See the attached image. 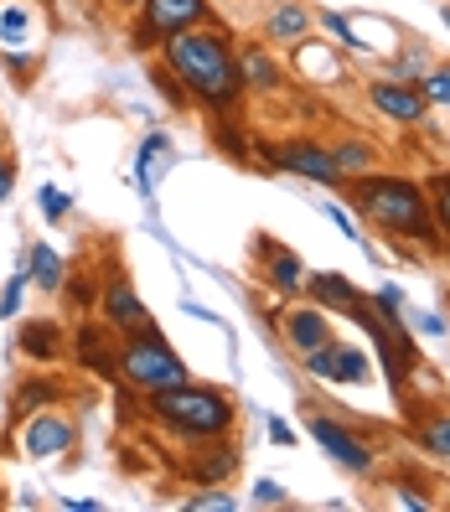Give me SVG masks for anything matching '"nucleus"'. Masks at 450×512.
<instances>
[{"instance_id":"obj_18","label":"nucleus","mask_w":450,"mask_h":512,"mask_svg":"<svg viewBox=\"0 0 450 512\" xmlns=\"http://www.w3.org/2000/svg\"><path fill=\"white\" fill-rule=\"evenodd\" d=\"M238 78H244V94H280L285 88V68L275 63V52L264 42L238 52Z\"/></svg>"},{"instance_id":"obj_30","label":"nucleus","mask_w":450,"mask_h":512,"mask_svg":"<svg viewBox=\"0 0 450 512\" xmlns=\"http://www.w3.org/2000/svg\"><path fill=\"white\" fill-rule=\"evenodd\" d=\"M57 295H68L73 311H88L99 300V280L94 275H63V290H57Z\"/></svg>"},{"instance_id":"obj_16","label":"nucleus","mask_w":450,"mask_h":512,"mask_svg":"<svg viewBox=\"0 0 450 512\" xmlns=\"http://www.w3.org/2000/svg\"><path fill=\"white\" fill-rule=\"evenodd\" d=\"M306 300H316V306L326 311V316H352L357 306H363V285H352L347 275H337V269H306Z\"/></svg>"},{"instance_id":"obj_28","label":"nucleus","mask_w":450,"mask_h":512,"mask_svg":"<svg viewBox=\"0 0 450 512\" xmlns=\"http://www.w3.org/2000/svg\"><path fill=\"white\" fill-rule=\"evenodd\" d=\"M52 404H57V383L32 378V383H21V394H16V419L37 414V409H52Z\"/></svg>"},{"instance_id":"obj_22","label":"nucleus","mask_w":450,"mask_h":512,"mask_svg":"<svg viewBox=\"0 0 450 512\" xmlns=\"http://www.w3.org/2000/svg\"><path fill=\"white\" fill-rule=\"evenodd\" d=\"M37 37V16L21 0H0V52H21Z\"/></svg>"},{"instance_id":"obj_38","label":"nucleus","mask_w":450,"mask_h":512,"mask_svg":"<svg viewBox=\"0 0 450 512\" xmlns=\"http://www.w3.org/2000/svg\"><path fill=\"white\" fill-rule=\"evenodd\" d=\"M409 321H414V331H419V337H435V342H440L445 331H450V326H445V316H435V311H414Z\"/></svg>"},{"instance_id":"obj_4","label":"nucleus","mask_w":450,"mask_h":512,"mask_svg":"<svg viewBox=\"0 0 450 512\" xmlns=\"http://www.w3.org/2000/svg\"><path fill=\"white\" fill-rule=\"evenodd\" d=\"M119 378H125L135 394H156V388L187 383V363L156 326H145V331L119 337Z\"/></svg>"},{"instance_id":"obj_42","label":"nucleus","mask_w":450,"mask_h":512,"mask_svg":"<svg viewBox=\"0 0 450 512\" xmlns=\"http://www.w3.org/2000/svg\"><path fill=\"white\" fill-rule=\"evenodd\" d=\"M63 507H68V512H99L94 497H83V502H78V497H63Z\"/></svg>"},{"instance_id":"obj_36","label":"nucleus","mask_w":450,"mask_h":512,"mask_svg":"<svg viewBox=\"0 0 450 512\" xmlns=\"http://www.w3.org/2000/svg\"><path fill=\"white\" fill-rule=\"evenodd\" d=\"M187 507H192V512H207V507H213V512H233L238 502H233L228 492H218V487H202L197 497H187Z\"/></svg>"},{"instance_id":"obj_27","label":"nucleus","mask_w":450,"mask_h":512,"mask_svg":"<svg viewBox=\"0 0 450 512\" xmlns=\"http://www.w3.org/2000/svg\"><path fill=\"white\" fill-rule=\"evenodd\" d=\"M332 156H337V166H342L347 176H363V171H373L378 150H373L368 140H342V145H332Z\"/></svg>"},{"instance_id":"obj_15","label":"nucleus","mask_w":450,"mask_h":512,"mask_svg":"<svg viewBox=\"0 0 450 512\" xmlns=\"http://www.w3.org/2000/svg\"><path fill=\"white\" fill-rule=\"evenodd\" d=\"M368 104L383 114V119H394V125H425V94H419L414 83H394V78H373L368 83Z\"/></svg>"},{"instance_id":"obj_8","label":"nucleus","mask_w":450,"mask_h":512,"mask_svg":"<svg viewBox=\"0 0 450 512\" xmlns=\"http://www.w3.org/2000/svg\"><path fill=\"white\" fill-rule=\"evenodd\" d=\"M269 166H280L290 176H306L316 187H347V171L337 166L332 145H316V140H285L280 150H264Z\"/></svg>"},{"instance_id":"obj_1","label":"nucleus","mask_w":450,"mask_h":512,"mask_svg":"<svg viewBox=\"0 0 450 512\" xmlns=\"http://www.w3.org/2000/svg\"><path fill=\"white\" fill-rule=\"evenodd\" d=\"M161 63L176 73V83L187 88V99L207 104V109H228L244 99V78H238V52L228 42L223 26L202 21L187 26L161 42Z\"/></svg>"},{"instance_id":"obj_5","label":"nucleus","mask_w":450,"mask_h":512,"mask_svg":"<svg viewBox=\"0 0 450 512\" xmlns=\"http://www.w3.org/2000/svg\"><path fill=\"white\" fill-rule=\"evenodd\" d=\"M347 321H357L368 331V342H373V352H378V363H383V373H388V388L394 394H404L409 388V373L419 368V357H414V326H404V316H383L373 300H363Z\"/></svg>"},{"instance_id":"obj_12","label":"nucleus","mask_w":450,"mask_h":512,"mask_svg":"<svg viewBox=\"0 0 450 512\" xmlns=\"http://www.w3.org/2000/svg\"><path fill=\"white\" fill-rule=\"evenodd\" d=\"M78 430H73V419L68 414H57V409H37V414H26L21 419V450L32 461H52V456H63V450H73Z\"/></svg>"},{"instance_id":"obj_31","label":"nucleus","mask_w":450,"mask_h":512,"mask_svg":"<svg viewBox=\"0 0 450 512\" xmlns=\"http://www.w3.org/2000/svg\"><path fill=\"white\" fill-rule=\"evenodd\" d=\"M419 94H425V104L450 109V63H435L425 78H419Z\"/></svg>"},{"instance_id":"obj_43","label":"nucleus","mask_w":450,"mask_h":512,"mask_svg":"<svg viewBox=\"0 0 450 512\" xmlns=\"http://www.w3.org/2000/svg\"><path fill=\"white\" fill-rule=\"evenodd\" d=\"M0 140H6V130H0Z\"/></svg>"},{"instance_id":"obj_20","label":"nucleus","mask_w":450,"mask_h":512,"mask_svg":"<svg viewBox=\"0 0 450 512\" xmlns=\"http://www.w3.org/2000/svg\"><path fill=\"white\" fill-rule=\"evenodd\" d=\"M171 156H176V145H171V135H161V130H150L145 140H140V150H135V187L150 197L156 192V176L171 166Z\"/></svg>"},{"instance_id":"obj_32","label":"nucleus","mask_w":450,"mask_h":512,"mask_svg":"<svg viewBox=\"0 0 450 512\" xmlns=\"http://www.w3.org/2000/svg\"><path fill=\"white\" fill-rule=\"evenodd\" d=\"M150 88H156L166 104H176V109H187V104H192V99H187V88L176 83V73H171L166 63H161V68H150Z\"/></svg>"},{"instance_id":"obj_33","label":"nucleus","mask_w":450,"mask_h":512,"mask_svg":"<svg viewBox=\"0 0 450 512\" xmlns=\"http://www.w3.org/2000/svg\"><path fill=\"white\" fill-rule=\"evenodd\" d=\"M26 285H32V280H26V269H16V275L6 280V290H0V321H11V316L21 311V295H26Z\"/></svg>"},{"instance_id":"obj_7","label":"nucleus","mask_w":450,"mask_h":512,"mask_svg":"<svg viewBox=\"0 0 450 512\" xmlns=\"http://www.w3.org/2000/svg\"><path fill=\"white\" fill-rule=\"evenodd\" d=\"M213 21V6L207 0H140V21H135V47H161L166 37L187 32V26Z\"/></svg>"},{"instance_id":"obj_40","label":"nucleus","mask_w":450,"mask_h":512,"mask_svg":"<svg viewBox=\"0 0 450 512\" xmlns=\"http://www.w3.org/2000/svg\"><path fill=\"white\" fill-rule=\"evenodd\" d=\"M11 192H16V161L0 156V202H11Z\"/></svg>"},{"instance_id":"obj_19","label":"nucleus","mask_w":450,"mask_h":512,"mask_svg":"<svg viewBox=\"0 0 450 512\" xmlns=\"http://www.w3.org/2000/svg\"><path fill=\"white\" fill-rule=\"evenodd\" d=\"M409 435L414 445L435 461H450V409H409Z\"/></svg>"},{"instance_id":"obj_14","label":"nucleus","mask_w":450,"mask_h":512,"mask_svg":"<svg viewBox=\"0 0 450 512\" xmlns=\"http://www.w3.org/2000/svg\"><path fill=\"white\" fill-rule=\"evenodd\" d=\"M275 326H280V342H285L295 357H306V352H316V347H326V342L337 337L332 316H326L316 300H306V306H285Z\"/></svg>"},{"instance_id":"obj_21","label":"nucleus","mask_w":450,"mask_h":512,"mask_svg":"<svg viewBox=\"0 0 450 512\" xmlns=\"http://www.w3.org/2000/svg\"><path fill=\"white\" fill-rule=\"evenodd\" d=\"M16 347H21V357H32V363H57V357H63V326L57 321H26Z\"/></svg>"},{"instance_id":"obj_3","label":"nucleus","mask_w":450,"mask_h":512,"mask_svg":"<svg viewBox=\"0 0 450 512\" xmlns=\"http://www.w3.org/2000/svg\"><path fill=\"white\" fill-rule=\"evenodd\" d=\"M145 409L156 425H166L171 435L182 440H213V435H233L238 425V404L223 394V388H207V383H171L145 394Z\"/></svg>"},{"instance_id":"obj_44","label":"nucleus","mask_w":450,"mask_h":512,"mask_svg":"<svg viewBox=\"0 0 450 512\" xmlns=\"http://www.w3.org/2000/svg\"><path fill=\"white\" fill-rule=\"evenodd\" d=\"M0 502H6V492H0Z\"/></svg>"},{"instance_id":"obj_2","label":"nucleus","mask_w":450,"mask_h":512,"mask_svg":"<svg viewBox=\"0 0 450 512\" xmlns=\"http://www.w3.org/2000/svg\"><path fill=\"white\" fill-rule=\"evenodd\" d=\"M352 207L388 238H414V244L445 249V238L430 213V192L414 176H388V171H363L352 176Z\"/></svg>"},{"instance_id":"obj_37","label":"nucleus","mask_w":450,"mask_h":512,"mask_svg":"<svg viewBox=\"0 0 450 512\" xmlns=\"http://www.w3.org/2000/svg\"><path fill=\"white\" fill-rule=\"evenodd\" d=\"M373 306H378L383 316H404V311H409V300H404L399 285H378V290H373Z\"/></svg>"},{"instance_id":"obj_34","label":"nucleus","mask_w":450,"mask_h":512,"mask_svg":"<svg viewBox=\"0 0 450 512\" xmlns=\"http://www.w3.org/2000/svg\"><path fill=\"white\" fill-rule=\"evenodd\" d=\"M37 202H42V218H47V223H63V218H68V207H73V197H68L63 187H42Z\"/></svg>"},{"instance_id":"obj_11","label":"nucleus","mask_w":450,"mask_h":512,"mask_svg":"<svg viewBox=\"0 0 450 512\" xmlns=\"http://www.w3.org/2000/svg\"><path fill=\"white\" fill-rule=\"evenodd\" d=\"M182 476L192 487H223V481L238 476V445L233 435H213V440H197V450H187Z\"/></svg>"},{"instance_id":"obj_10","label":"nucleus","mask_w":450,"mask_h":512,"mask_svg":"<svg viewBox=\"0 0 450 512\" xmlns=\"http://www.w3.org/2000/svg\"><path fill=\"white\" fill-rule=\"evenodd\" d=\"M99 311H104V326L114 331V337H130V331L156 326V321H150V306L140 300V290L125 275H109L99 285Z\"/></svg>"},{"instance_id":"obj_17","label":"nucleus","mask_w":450,"mask_h":512,"mask_svg":"<svg viewBox=\"0 0 450 512\" xmlns=\"http://www.w3.org/2000/svg\"><path fill=\"white\" fill-rule=\"evenodd\" d=\"M311 26H316V11L311 6H300V0H280V6L264 16V42L300 47V42L311 37Z\"/></svg>"},{"instance_id":"obj_35","label":"nucleus","mask_w":450,"mask_h":512,"mask_svg":"<svg viewBox=\"0 0 450 512\" xmlns=\"http://www.w3.org/2000/svg\"><path fill=\"white\" fill-rule=\"evenodd\" d=\"M249 497H254L259 507H285V502H290V492L280 487V481H269V476H259V481H254Z\"/></svg>"},{"instance_id":"obj_6","label":"nucleus","mask_w":450,"mask_h":512,"mask_svg":"<svg viewBox=\"0 0 450 512\" xmlns=\"http://www.w3.org/2000/svg\"><path fill=\"white\" fill-rule=\"evenodd\" d=\"M306 435L326 450V461L342 466L347 476H373L378 450H373L363 435H357V430H347V419L326 414V409H306Z\"/></svg>"},{"instance_id":"obj_24","label":"nucleus","mask_w":450,"mask_h":512,"mask_svg":"<svg viewBox=\"0 0 450 512\" xmlns=\"http://www.w3.org/2000/svg\"><path fill=\"white\" fill-rule=\"evenodd\" d=\"M63 275H68V264H63V254H57L52 244H32V249H26V280H32L37 290L57 295V290H63Z\"/></svg>"},{"instance_id":"obj_23","label":"nucleus","mask_w":450,"mask_h":512,"mask_svg":"<svg viewBox=\"0 0 450 512\" xmlns=\"http://www.w3.org/2000/svg\"><path fill=\"white\" fill-rule=\"evenodd\" d=\"M78 363L104 378H119V347H109L104 326H78Z\"/></svg>"},{"instance_id":"obj_41","label":"nucleus","mask_w":450,"mask_h":512,"mask_svg":"<svg viewBox=\"0 0 450 512\" xmlns=\"http://www.w3.org/2000/svg\"><path fill=\"white\" fill-rule=\"evenodd\" d=\"M269 440H275V445H295V430L285 425V419H269Z\"/></svg>"},{"instance_id":"obj_29","label":"nucleus","mask_w":450,"mask_h":512,"mask_svg":"<svg viewBox=\"0 0 450 512\" xmlns=\"http://www.w3.org/2000/svg\"><path fill=\"white\" fill-rule=\"evenodd\" d=\"M316 26H321V32L332 37L337 47H347V52H368V42H363V37H352V21L337 16V11H316Z\"/></svg>"},{"instance_id":"obj_25","label":"nucleus","mask_w":450,"mask_h":512,"mask_svg":"<svg viewBox=\"0 0 450 512\" xmlns=\"http://www.w3.org/2000/svg\"><path fill=\"white\" fill-rule=\"evenodd\" d=\"M430 68H435V57H430L425 47H419V42H409V47L394 57V63H388V73H383V78H394V83H414V88H419V78H425Z\"/></svg>"},{"instance_id":"obj_26","label":"nucleus","mask_w":450,"mask_h":512,"mask_svg":"<svg viewBox=\"0 0 450 512\" xmlns=\"http://www.w3.org/2000/svg\"><path fill=\"white\" fill-rule=\"evenodd\" d=\"M425 192H430V213H435V228H440L445 254H450V171H430Z\"/></svg>"},{"instance_id":"obj_39","label":"nucleus","mask_w":450,"mask_h":512,"mask_svg":"<svg viewBox=\"0 0 450 512\" xmlns=\"http://www.w3.org/2000/svg\"><path fill=\"white\" fill-rule=\"evenodd\" d=\"M321 213H326V218H332V223H337V228H342V233L352 238V244H357V223H352V213H342V207H337V202H321Z\"/></svg>"},{"instance_id":"obj_13","label":"nucleus","mask_w":450,"mask_h":512,"mask_svg":"<svg viewBox=\"0 0 450 512\" xmlns=\"http://www.w3.org/2000/svg\"><path fill=\"white\" fill-rule=\"evenodd\" d=\"M254 254L264 259V285L295 300V295H306V264H300V254L290 244H280V238H269V233H254Z\"/></svg>"},{"instance_id":"obj_9","label":"nucleus","mask_w":450,"mask_h":512,"mask_svg":"<svg viewBox=\"0 0 450 512\" xmlns=\"http://www.w3.org/2000/svg\"><path fill=\"white\" fill-rule=\"evenodd\" d=\"M300 368H306L316 383H347V388H363L373 383V363H368V352L363 347H347V342H326L316 352L300 357Z\"/></svg>"}]
</instances>
